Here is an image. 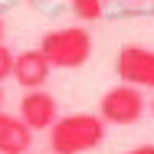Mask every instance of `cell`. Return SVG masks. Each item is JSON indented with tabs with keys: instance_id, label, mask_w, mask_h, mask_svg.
<instances>
[{
	"instance_id": "obj_1",
	"label": "cell",
	"mask_w": 154,
	"mask_h": 154,
	"mask_svg": "<svg viewBox=\"0 0 154 154\" xmlns=\"http://www.w3.org/2000/svg\"><path fill=\"white\" fill-rule=\"evenodd\" d=\"M105 138V122L89 112L62 115L49 125V148L53 154H82L102 144Z\"/></svg>"
},
{
	"instance_id": "obj_2",
	"label": "cell",
	"mask_w": 154,
	"mask_h": 154,
	"mask_svg": "<svg viewBox=\"0 0 154 154\" xmlns=\"http://www.w3.org/2000/svg\"><path fill=\"white\" fill-rule=\"evenodd\" d=\"M39 53L53 69H79L92 56V36L82 26H62L39 39Z\"/></svg>"
},
{
	"instance_id": "obj_3",
	"label": "cell",
	"mask_w": 154,
	"mask_h": 154,
	"mask_svg": "<svg viewBox=\"0 0 154 154\" xmlns=\"http://www.w3.org/2000/svg\"><path fill=\"white\" fill-rule=\"evenodd\" d=\"M144 115V95L138 85H115L102 95V105H98V118L105 125H134L141 122Z\"/></svg>"
},
{
	"instance_id": "obj_4",
	"label": "cell",
	"mask_w": 154,
	"mask_h": 154,
	"mask_svg": "<svg viewBox=\"0 0 154 154\" xmlns=\"http://www.w3.org/2000/svg\"><path fill=\"white\" fill-rule=\"evenodd\" d=\"M115 69L122 82L138 85V89H154V49L144 46H125L115 59Z\"/></svg>"
},
{
	"instance_id": "obj_5",
	"label": "cell",
	"mask_w": 154,
	"mask_h": 154,
	"mask_svg": "<svg viewBox=\"0 0 154 154\" xmlns=\"http://www.w3.org/2000/svg\"><path fill=\"white\" fill-rule=\"evenodd\" d=\"M59 118V105L46 89H26L20 98V122L30 131H49V125Z\"/></svg>"
},
{
	"instance_id": "obj_6",
	"label": "cell",
	"mask_w": 154,
	"mask_h": 154,
	"mask_svg": "<svg viewBox=\"0 0 154 154\" xmlns=\"http://www.w3.org/2000/svg\"><path fill=\"white\" fill-rule=\"evenodd\" d=\"M49 72H53V66L46 62V56L39 49H26V53L13 56V72L10 75L20 89H43Z\"/></svg>"
},
{
	"instance_id": "obj_7",
	"label": "cell",
	"mask_w": 154,
	"mask_h": 154,
	"mask_svg": "<svg viewBox=\"0 0 154 154\" xmlns=\"http://www.w3.org/2000/svg\"><path fill=\"white\" fill-rule=\"evenodd\" d=\"M33 148V131L20 122V115L0 112V154H26Z\"/></svg>"
},
{
	"instance_id": "obj_8",
	"label": "cell",
	"mask_w": 154,
	"mask_h": 154,
	"mask_svg": "<svg viewBox=\"0 0 154 154\" xmlns=\"http://www.w3.org/2000/svg\"><path fill=\"white\" fill-rule=\"evenodd\" d=\"M102 3L105 0H72V10H75L79 20H95L102 13Z\"/></svg>"
},
{
	"instance_id": "obj_9",
	"label": "cell",
	"mask_w": 154,
	"mask_h": 154,
	"mask_svg": "<svg viewBox=\"0 0 154 154\" xmlns=\"http://www.w3.org/2000/svg\"><path fill=\"white\" fill-rule=\"evenodd\" d=\"M10 72H13V53H10V49L0 43V82H3Z\"/></svg>"
},
{
	"instance_id": "obj_10",
	"label": "cell",
	"mask_w": 154,
	"mask_h": 154,
	"mask_svg": "<svg viewBox=\"0 0 154 154\" xmlns=\"http://www.w3.org/2000/svg\"><path fill=\"white\" fill-rule=\"evenodd\" d=\"M128 154H154V144H141V148H134V151H128Z\"/></svg>"
},
{
	"instance_id": "obj_11",
	"label": "cell",
	"mask_w": 154,
	"mask_h": 154,
	"mask_svg": "<svg viewBox=\"0 0 154 154\" xmlns=\"http://www.w3.org/2000/svg\"><path fill=\"white\" fill-rule=\"evenodd\" d=\"M0 39H3V17H0Z\"/></svg>"
},
{
	"instance_id": "obj_12",
	"label": "cell",
	"mask_w": 154,
	"mask_h": 154,
	"mask_svg": "<svg viewBox=\"0 0 154 154\" xmlns=\"http://www.w3.org/2000/svg\"><path fill=\"white\" fill-rule=\"evenodd\" d=\"M0 105H3V89H0Z\"/></svg>"
},
{
	"instance_id": "obj_13",
	"label": "cell",
	"mask_w": 154,
	"mask_h": 154,
	"mask_svg": "<svg viewBox=\"0 0 154 154\" xmlns=\"http://www.w3.org/2000/svg\"><path fill=\"white\" fill-rule=\"evenodd\" d=\"M151 115H154V102H151Z\"/></svg>"
}]
</instances>
